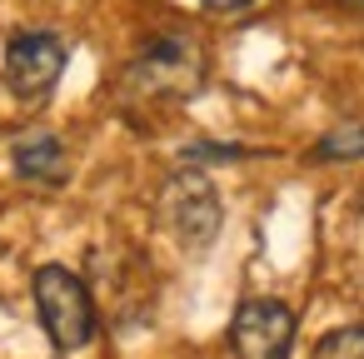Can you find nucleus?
Segmentation results:
<instances>
[{
	"label": "nucleus",
	"mask_w": 364,
	"mask_h": 359,
	"mask_svg": "<svg viewBox=\"0 0 364 359\" xmlns=\"http://www.w3.org/2000/svg\"><path fill=\"white\" fill-rule=\"evenodd\" d=\"M160 215L170 225V235L185 245V250H205L215 235H220V195H215V180L205 170H175L160 190Z\"/></svg>",
	"instance_id": "obj_2"
},
{
	"label": "nucleus",
	"mask_w": 364,
	"mask_h": 359,
	"mask_svg": "<svg viewBox=\"0 0 364 359\" xmlns=\"http://www.w3.org/2000/svg\"><path fill=\"white\" fill-rule=\"evenodd\" d=\"M359 155H364V120L339 125L314 145V160H359Z\"/></svg>",
	"instance_id": "obj_7"
},
{
	"label": "nucleus",
	"mask_w": 364,
	"mask_h": 359,
	"mask_svg": "<svg viewBox=\"0 0 364 359\" xmlns=\"http://www.w3.org/2000/svg\"><path fill=\"white\" fill-rule=\"evenodd\" d=\"M314 359H364V324L329 329V334L314 344Z\"/></svg>",
	"instance_id": "obj_8"
},
{
	"label": "nucleus",
	"mask_w": 364,
	"mask_h": 359,
	"mask_svg": "<svg viewBox=\"0 0 364 359\" xmlns=\"http://www.w3.org/2000/svg\"><path fill=\"white\" fill-rule=\"evenodd\" d=\"M11 165L21 180H36V185H65L70 180V155L55 135H31L11 150Z\"/></svg>",
	"instance_id": "obj_6"
},
{
	"label": "nucleus",
	"mask_w": 364,
	"mask_h": 359,
	"mask_svg": "<svg viewBox=\"0 0 364 359\" xmlns=\"http://www.w3.org/2000/svg\"><path fill=\"white\" fill-rule=\"evenodd\" d=\"M65 41L55 31H21L6 45V85L21 100H41L55 90V80L65 75Z\"/></svg>",
	"instance_id": "obj_4"
},
{
	"label": "nucleus",
	"mask_w": 364,
	"mask_h": 359,
	"mask_svg": "<svg viewBox=\"0 0 364 359\" xmlns=\"http://www.w3.org/2000/svg\"><path fill=\"white\" fill-rule=\"evenodd\" d=\"M31 289H36L41 324H46V334H50V344L60 354H75V349H85L95 339V324H100L95 319V299H90V289H85V279L75 269L41 264L36 279H31Z\"/></svg>",
	"instance_id": "obj_1"
},
{
	"label": "nucleus",
	"mask_w": 364,
	"mask_h": 359,
	"mask_svg": "<svg viewBox=\"0 0 364 359\" xmlns=\"http://www.w3.org/2000/svg\"><path fill=\"white\" fill-rule=\"evenodd\" d=\"M205 75L200 45L190 36H160L155 45H145L130 60V90L135 95H155V100H185Z\"/></svg>",
	"instance_id": "obj_3"
},
{
	"label": "nucleus",
	"mask_w": 364,
	"mask_h": 359,
	"mask_svg": "<svg viewBox=\"0 0 364 359\" xmlns=\"http://www.w3.org/2000/svg\"><path fill=\"white\" fill-rule=\"evenodd\" d=\"M230 349L240 359H289L294 309L279 299H245L230 319Z\"/></svg>",
	"instance_id": "obj_5"
},
{
	"label": "nucleus",
	"mask_w": 364,
	"mask_h": 359,
	"mask_svg": "<svg viewBox=\"0 0 364 359\" xmlns=\"http://www.w3.org/2000/svg\"><path fill=\"white\" fill-rule=\"evenodd\" d=\"M210 11H245V6H255V0H205Z\"/></svg>",
	"instance_id": "obj_10"
},
{
	"label": "nucleus",
	"mask_w": 364,
	"mask_h": 359,
	"mask_svg": "<svg viewBox=\"0 0 364 359\" xmlns=\"http://www.w3.org/2000/svg\"><path fill=\"white\" fill-rule=\"evenodd\" d=\"M245 150H235V145H205V140H195V145H185V160H240Z\"/></svg>",
	"instance_id": "obj_9"
}]
</instances>
